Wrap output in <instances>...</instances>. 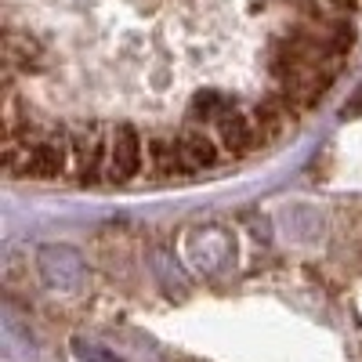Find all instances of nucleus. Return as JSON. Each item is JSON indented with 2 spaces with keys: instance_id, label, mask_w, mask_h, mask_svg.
<instances>
[{
  "instance_id": "nucleus-4",
  "label": "nucleus",
  "mask_w": 362,
  "mask_h": 362,
  "mask_svg": "<svg viewBox=\"0 0 362 362\" xmlns=\"http://www.w3.org/2000/svg\"><path fill=\"white\" fill-rule=\"evenodd\" d=\"M214 138L218 145L225 148L228 156H247L250 148H257V134H254V119H250V109L243 105H228L218 119H214Z\"/></svg>"
},
{
  "instance_id": "nucleus-2",
  "label": "nucleus",
  "mask_w": 362,
  "mask_h": 362,
  "mask_svg": "<svg viewBox=\"0 0 362 362\" xmlns=\"http://www.w3.org/2000/svg\"><path fill=\"white\" fill-rule=\"evenodd\" d=\"M145 167V145L134 124H116L109 131V181L127 185Z\"/></svg>"
},
{
  "instance_id": "nucleus-5",
  "label": "nucleus",
  "mask_w": 362,
  "mask_h": 362,
  "mask_svg": "<svg viewBox=\"0 0 362 362\" xmlns=\"http://www.w3.org/2000/svg\"><path fill=\"white\" fill-rule=\"evenodd\" d=\"M177 145H181V156H185L189 174L218 167V160H221V153H225V148L218 145V138H214V134H206V131H203V127H196V124L181 127Z\"/></svg>"
},
{
  "instance_id": "nucleus-6",
  "label": "nucleus",
  "mask_w": 362,
  "mask_h": 362,
  "mask_svg": "<svg viewBox=\"0 0 362 362\" xmlns=\"http://www.w3.org/2000/svg\"><path fill=\"white\" fill-rule=\"evenodd\" d=\"M145 163L153 177H177V174H189L185 156H181V145L174 134H153L145 141Z\"/></svg>"
},
{
  "instance_id": "nucleus-7",
  "label": "nucleus",
  "mask_w": 362,
  "mask_h": 362,
  "mask_svg": "<svg viewBox=\"0 0 362 362\" xmlns=\"http://www.w3.org/2000/svg\"><path fill=\"white\" fill-rule=\"evenodd\" d=\"M76 355H83V358H90V362H119V358L105 355L102 348H90V344H80V341H76Z\"/></svg>"
},
{
  "instance_id": "nucleus-3",
  "label": "nucleus",
  "mask_w": 362,
  "mask_h": 362,
  "mask_svg": "<svg viewBox=\"0 0 362 362\" xmlns=\"http://www.w3.org/2000/svg\"><path fill=\"white\" fill-rule=\"evenodd\" d=\"M69 170H73V145H69V134L62 127L47 131L40 141H33V177L37 181L66 177Z\"/></svg>"
},
{
  "instance_id": "nucleus-1",
  "label": "nucleus",
  "mask_w": 362,
  "mask_h": 362,
  "mask_svg": "<svg viewBox=\"0 0 362 362\" xmlns=\"http://www.w3.org/2000/svg\"><path fill=\"white\" fill-rule=\"evenodd\" d=\"M69 145H73V170L69 177H76L80 185H102L109 181V134L102 131V124H80L76 131H69Z\"/></svg>"
},
{
  "instance_id": "nucleus-8",
  "label": "nucleus",
  "mask_w": 362,
  "mask_h": 362,
  "mask_svg": "<svg viewBox=\"0 0 362 362\" xmlns=\"http://www.w3.org/2000/svg\"><path fill=\"white\" fill-rule=\"evenodd\" d=\"M358 112H362V90H358V95L351 98V105L344 109V116H358Z\"/></svg>"
}]
</instances>
